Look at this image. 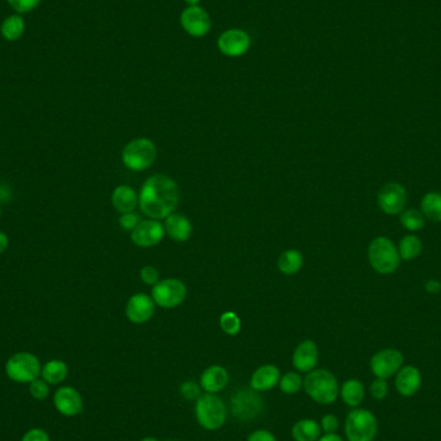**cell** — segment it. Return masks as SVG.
Segmentation results:
<instances>
[{
	"label": "cell",
	"instance_id": "cell-1",
	"mask_svg": "<svg viewBox=\"0 0 441 441\" xmlns=\"http://www.w3.org/2000/svg\"><path fill=\"white\" fill-rule=\"evenodd\" d=\"M180 202V189L176 181L165 175H154L142 185L138 205L151 219L167 218L176 211Z\"/></svg>",
	"mask_w": 441,
	"mask_h": 441
},
{
	"label": "cell",
	"instance_id": "cell-2",
	"mask_svg": "<svg viewBox=\"0 0 441 441\" xmlns=\"http://www.w3.org/2000/svg\"><path fill=\"white\" fill-rule=\"evenodd\" d=\"M306 394L313 401L331 405L340 395V386L336 375L326 369H313L303 380Z\"/></svg>",
	"mask_w": 441,
	"mask_h": 441
},
{
	"label": "cell",
	"instance_id": "cell-3",
	"mask_svg": "<svg viewBox=\"0 0 441 441\" xmlns=\"http://www.w3.org/2000/svg\"><path fill=\"white\" fill-rule=\"evenodd\" d=\"M195 417L202 427L216 431L222 427L227 420V407L219 396L207 393L200 395L197 400Z\"/></svg>",
	"mask_w": 441,
	"mask_h": 441
},
{
	"label": "cell",
	"instance_id": "cell-4",
	"mask_svg": "<svg viewBox=\"0 0 441 441\" xmlns=\"http://www.w3.org/2000/svg\"><path fill=\"white\" fill-rule=\"evenodd\" d=\"M368 258L374 270L382 275L394 274L400 265V254L394 243L388 238L374 239L368 249Z\"/></svg>",
	"mask_w": 441,
	"mask_h": 441
},
{
	"label": "cell",
	"instance_id": "cell-5",
	"mask_svg": "<svg viewBox=\"0 0 441 441\" xmlns=\"http://www.w3.org/2000/svg\"><path fill=\"white\" fill-rule=\"evenodd\" d=\"M155 143L149 138H136L127 143L123 149L122 159L124 165L133 172H142L150 168L157 159Z\"/></svg>",
	"mask_w": 441,
	"mask_h": 441
},
{
	"label": "cell",
	"instance_id": "cell-6",
	"mask_svg": "<svg viewBox=\"0 0 441 441\" xmlns=\"http://www.w3.org/2000/svg\"><path fill=\"white\" fill-rule=\"evenodd\" d=\"M231 413L239 421L256 420L264 413L265 404L262 398L253 388L237 390L230 398Z\"/></svg>",
	"mask_w": 441,
	"mask_h": 441
},
{
	"label": "cell",
	"instance_id": "cell-7",
	"mask_svg": "<svg viewBox=\"0 0 441 441\" xmlns=\"http://www.w3.org/2000/svg\"><path fill=\"white\" fill-rule=\"evenodd\" d=\"M41 373V361L34 353H14L6 363V374L16 383H30L39 378Z\"/></svg>",
	"mask_w": 441,
	"mask_h": 441
},
{
	"label": "cell",
	"instance_id": "cell-8",
	"mask_svg": "<svg viewBox=\"0 0 441 441\" xmlns=\"http://www.w3.org/2000/svg\"><path fill=\"white\" fill-rule=\"evenodd\" d=\"M345 431L348 441H373L378 425L373 413L367 409H353L347 415Z\"/></svg>",
	"mask_w": 441,
	"mask_h": 441
},
{
	"label": "cell",
	"instance_id": "cell-9",
	"mask_svg": "<svg viewBox=\"0 0 441 441\" xmlns=\"http://www.w3.org/2000/svg\"><path fill=\"white\" fill-rule=\"evenodd\" d=\"M151 294L155 305L163 308H175L184 302L187 289L186 285L178 279H164L152 286Z\"/></svg>",
	"mask_w": 441,
	"mask_h": 441
},
{
	"label": "cell",
	"instance_id": "cell-10",
	"mask_svg": "<svg viewBox=\"0 0 441 441\" xmlns=\"http://www.w3.org/2000/svg\"><path fill=\"white\" fill-rule=\"evenodd\" d=\"M251 36L244 30L230 28L218 38L217 47L226 57L237 58L244 56L251 48Z\"/></svg>",
	"mask_w": 441,
	"mask_h": 441
},
{
	"label": "cell",
	"instance_id": "cell-11",
	"mask_svg": "<svg viewBox=\"0 0 441 441\" xmlns=\"http://www.w3.org/2000/svg\"><path fill=\"white\" fill-rule=\"evenodd\" d=\"M180 22L185 31L194 38H203L212 28L211 16L199 6L186 8L181 14Z\"/></svg>",
	"mask_w": 441,
	"mask_h": 441
},
{
	"label": "cell",
	"instance_id": "cell-12",
	"mask_svg": "<svg viewBox=\"0 0 441 441\" xmlns=\"http://www.w3.org/2000/svg\"><path fill=\"white\" fill-rule=\"evenodd\" d=\"M403 363L404 358L400 351L395 348H386L373 355L370 360V369L377 378L386 380L400 370Z\"/></svg>",
	"mask_w": 441,
	"mask_h": 441
},
{
	"label": "cell",
	"instance_id": "cell-13",
	"mask_svg": "<svg viewBox=\"0 0 441 441\" xmlns=\"http://www.w3.org/2000/svg\"><path fill=\"white\" fill-rule=\"evenodd\" d=\"M378 205L386 214H400L407 205V191L398 182L386 184L378 192Z\"/></svg>",
	"mask_w": 441,
	"mask_h": 441
},
{
	"label": "cell",
	"instance_id": "cell-14",
	"mask_svg": "<svg viewBox=\"0 0 441 441\" xmlns=\"http://www.w3.org/2000/svg\"><path fill=\"white\" fill-rule=\"evenodd\" d=\"M165 229L157 219L141 221L136 229L130 232V239L137 247L150 248L159 244L164 238Z\"/></svg>",
	"mask_w": 441,
	"mask_h": 441
},
{
	"label": "cell",
	"instance_id": "cell-15",
	"mask_svg": "<svg viewBox=\"0 0 441 441\" xmlns=\"http://www.w3.org/2000/svg\"><path fill=\"white\" fill-rule=\"evenodd\" d=\"M154 313H155L154 299L143 293L133 294L125 306V315L129 321L135 324H143L149 321L154 316Z\"/></svg>",
	"mask_w": 441,
	"mask_h": 441
},
{
	"label": "cell",
	"instance_id": "cell-16",
	"mask_svg": "<svg viewBox=\"0 0 441 441\" xmlns=\"http://www.w3.org/2000/svg\"><path fill=\"white\" fill-rule=\"evenodd\" d=\"M56 409L65 417H74L83 410L82 395L74 387L58 388L53 396Z\"/></svg>",
	"mask_w": 441,
	"mask_h": 441
},
{
	"label": "cell",
	"instance_id": "cell-17",
	"mask_svg": "<svg viewBox=\"0 0 441 441\" xmlns=\"http://www.w3.org/2000/svg\"><path fill=\"white\" fill-rule=\"evenodd\" d=\"M319 359V350L316 343L311 340L301 342L293 353V367L299 372L308 373L316 367Z\"/></svg>",
	"mask_w": 441,
	"mask_h": 441
},
{
	"label": "cell",
	"instance_id": "cell-18",
	"mask_svg": "<svg viewBox=\"0 0 441 441\" xmlns=\"http://www.w3.org/2000/svg\"><path fill=\"white\" fill-rule=\"evenodd\" d=\"M395 385H396V390L399 394L405 398L413 396L421 388V372L412 365L400 368V370L398 372Z\"/></svg>",
	"mask_w": 441,
	"mask_h": 441
},
{
	"label": "cell",
	"instance_id": "cell-19",
	"mask_svg": "<svg viewBox=\"0 0 441 441\" xmlns=\"http://www.w3.org/2000/svg\"><path fill=\"white\" fill-rule=\"evenodd\" d=\"M229 372L221 365H212L204 370L200 377V386L208 394H217L227 386Z\"/></svg>",
	"mask_w": 441,
	"mask_h": 441
},
{
	"label": "cell",
	"instance_id": "cell-20",
	"mask_svg": "<svg viewBox=\"0 0 441 441\" xmlns=\"http://www.w3.org/2000/svg\"><path fill=\"white\" fill-rule=\"evenodd\" d=\"M280 378H281V374L278 368L271 364H266V365L257 368L254 373L251 374V387L258 393L270 391L271 388L278 385Z\"/></svg>",
	"mask_w": 441,
	"mask_h": 441
},
{
	"label": "cell",
	"instance_id": "cell-21",
	"mask_svg": "<svg viewBox=\"0 0 441 441\" xmlns=\"http://www.w3.org/2000/svg\"><path fill=\"white\" fill-rule=\"evenodd\" d=\"M164 229L170 238L181 243L189 240L192 234V224H191L190 219L185 217L184 214H178V213H172L165 218Z\"/></svg>",
	"mask_w": 441,
	"mask_h": 441
},
{
	"label": "cell",
	"instance_id": "cell-22",
	"mask_svg": "<svg viewBox=\"0 0 441 441\" xmlns=\"http://www.w3.org/2000/svg\"><path fill=\"white\" fill-rule=\"evenodd\" d=\"M111 202L119 213H130L136 209L138 205V194L136 190L127 185L118 186L115 190L113 191Z\"/></svg>",
	"mask_w": 441,
	"mask_h": 441
},
{
	"label": "cell",
	"instance_id": "cell-23",
	"mask_svg": "<svg viewBox=\"0 0 441 441\" xmlns=\"http://www.w3.org/2000/svg\"><path fill=\"white\" fill-rule=\"evenodd\" d=\"M68 364L62 360H51L41 367V378L49 385H58L68 377Z\"/></svg>",
	"mask_w": 441,
	"mask_h": 441
},
{
	"label": "cell",
	"instance_id": "cell-24",
	"mask_svg": "<svg viewBox=\"0 0 441 441\" xmlns=\"http://www.w3.org/2000/svg\"><path fill=\"white\" fill-rule=\"evenodd\" d=\"M321 435L319 423L313 420H301L292 428L293 439L296 441H318Z\"/></svg>",
	"mask_w": 441,
	"mask_h": 441
},
{
	"label": "cell",
	"instance_id": "cell-25",
	"mask_svg": "<svg viewBox=\"0 0 441 441\" xmlns=\"http://www.w3.org/2000/svg\"><path fill=\"white\" fill-rule=\"evenodd\" d=\"M341 398L348 407H359L364 399V386L358 380H348L341 387Z\"/></svg>",
	"mask_w": 441,
	"mask_h": 441
},
{
	"label": "cell",
	"instance_id": "cell-26",
	"mask_svg": "<svg viewBox=\"0 0 441 441\" xmlns=\"http://www.w3.org/2000/svg\"><path fill=\"white\" fill-rule=\"evenodd\" d=\"M303 266V256L297 249H288L280 254L278 259L279 270L284 275H294Z\"/></svg>",
	"mask_w": 441,
	"mask_h": 441
},
{
	"label": "cell",
	"instance_id": "cell-27",
	"mask_svg": "<svg viewBox=\"0 0 441 441\" xmlns=\"http://www.w3.org/2000/svg\"><path fill=\"white\" fill-rule=\"evenodd\" d=\"M421 213L423 217L432 222H441V194L440 192H428L421 200Z\"/></svg>",
	"mask_w": 441,
	"mask_h": 441
},
{
	"label": "cell",
	"instance_id": "cell-28",
	"mask_svg": "<svg viewBox=\"0 0 441 441\" xmlns=\"http://www.w3.org/2000/svg\"><path fill=\"white\" fill-rule=\"evenodd\" d=\"M398 251L404 261H410V259L418 257L422 251L421 239L415 235L404 237L400 240Z\"/></svg>",
	"mask_w": 441,
	"mask_h": 441
},
{
	"label": "cell",
	"instance_id": "cell-29",
	"mask_svg": "<svg viewBox=\"0 0 441 441\" xmlns=\"http://www.w3.org/2000/svg\"><path fill=\"white\" fill-rule=\"evenodd\" d=\"M25 30V24L20 16H11L1 25V34L7 41H14L20 38Z\"/></svg>",
	"mask_w": 441,
	"mask_h": 441
},
{
	"label": "cell",
	"instance_id": "cell-30",
	"mask_svg": "<svg viewBox=\"0 0 441 441\" xmlns=\"http://www.w3.org/2000/svg\"><path fill=\"white\" fill-rule=\"evenodd\" d=\"M279 385H280V390L286 395L297 394L299 391H301V388L303 386V380L299 373L296 372H288L285 373L280 380H279Z\"/></svg>",
	"mask_w": 441,
	"mask_h": 441
},
{
	"label": "cell",
	"instance_id": "cell-31",
	"mask_svg": "<svg viewBox=\"0 0 441 441\" xmlns=\"http://www.w3.org/2000/svg\"><path fill=\"white\" fill-rule=\"evenodd\" d=\"M400 224L404 229L409 231L421 230L425 226V217L421 212L417 209H408L401 212Z\"/></svg>",
	"mask_w": 441,
	"mask_h": 441
},
{
	"label": "cell",
	"instance_id": "cell-32",
	"mask_svg": "<svg viewBox=\"0 0 441 441\" xmlns=\"http://www.w3.org/2000/svg\"><path fill=\"white\" fill-rule=\"evenodd\" d=\"M219 326L226 334L237 336L242 329V321L237 313L227 311V313H222L219 319Z\"/></svg>",
	"mask_w": 441,
	"mask_h": 441
},
{
	"label": "cell",
	"instance_id": "cell-33",
	"mask_svg": "<svg viewBox=\"0 0 441 441\" xmlns=\"http://www.w3.org/2000/svg\"><path fill=\"white\" fill-rule=\"evenodd\" d=\"M28 391L30 395L36 400H44L49 395V383H47L43 378H36L28 383Z\"/></svg>",
	"mask_w": 441,
	"mask_h": 441
},
{
	"label": "cell",
	"instance_id": "cell-34",
	"mask_svg": "<svg viewBox=\"0 0 441 441\" xmlns=\"http://www.w3.org/2000/svg\"><path fill=\"white\" fill-rule=\"evenodd\" d=\"M200 388H202V386L197 385V382L186 380L180 386V391L186 400L197 401L199 396L202 395L200 394Z\"/></svg>",
	"mask_w": 441,
	"mask_h": 441
},
{
	"label": "cell",
	"instance_id": "cell-35",
	"mask_svg": "<svg viewBox=\"0 0 441 441\" xmlns=\"http://www.w3.org/2000/svg\"><path fill=\"white\" fill-rule=\"evenodd\" d=\"M140 222H141V218L135 212L124 213L122 217L119 218V224L123 230L130 231V232L136 229L137 224Z\"/></svg>",
	"mask_w": 441,
	"mask_h": 441
},
{
	"label": "cell",
	"instance_id": "cell-36",
	"mask_svg": "<svg viewBox=\"0 0 441 441\" xmlns=\"http://www.w3.org/2000/svg\"><path fill=\"white\" fill-rule=\"evenodd\" d=\"M387 391H388V385H387L386 380L377 378V380H374L372 382V385H370V394H372L375 400L385 399Z\"/></svg>",
	"mask_w": 441,
	"mask_h": 441
},
{
	"label": "cell",
	"instance_id": "cell-37",
	"mask_svg": "<svg viewBox=\"0 0 441 441\" xmlns=\"http://www.w3.org/2000/svg\"><path fill=\"white\" fill-rule=\"evenodd\" d=\"M8 3L12 6L14 9L20 14H26L33 11L35 7H38V4L41 3V0H8Z\"/></svg>",
	"mask_w": 441,
	"mask_h": 441
},
{
	"label": "cell",
	"instance_id": "cell-38",
	"mask_svg": "<svg viewBox=\"0 0 441 441\" xmlns=\"http://www.w3.org/2000/svg\"><path fill=\"white\" fill-rule=\"evenodd\" d=\"M140 275H141L143 283L147 285H155L160 280L159 271H157V267H154V266H145V267H142Z\"/></svg>",
	"mask_w": 441,
	"mask_h": 441
},
{
	"label": "cell",
	"instance_id": "cell-39",
	"mask_svg": "<svg viewBox=\"0 0 441 441\" xmlns=\"http://www.w3.org/2000/svg\"><path fill=\"white\" fill-rule=\"evenodd\" d=\"M321 430H324L326 434H334L338 428V418L333 414H326L321 418Z\"/></svg>",
	"mask_w": 441,
	"mask_h": 441
},
{
	"label": "cell",
	"instance_id": "cell-40",
	"mask_svg": "<svg viewBox=\"0 0 441 441\" xmlns=\"http://www.w3.org/2000/svg\"><path fill=\"white\" fill-rule=\"evenodd\" d=\"M21 441H51V439L44 430L31 428V430H28L26 434L24 435Z\"/></svg>",
	"mask_w": 441,
	"mask_h": 441
},
{
	"label": "cell",
	"instance_id": "cell-41",
	"mask_svg": "<svg viewBox=\"0 0 441 441\" xmlns=\"http://www.w3.org/2000/svg\"><path fill=\"white\" fill-rule=\"evenodd\" d=\"M248 441H278L269 430H256L248 436Z\"/></svg>",
	"mask_w": 441,
	"mask_h": 441
},
{
	"label": "cell",
	"instance_id": "cell-42",
	"mask_svg": "<svg viewBox=\"0 0 441 441\" xmlns=\"http://www.w3.org/2000/svg\"><path fill=\"white\" fill-rule=\"evenodd\" d=\"M425 288L428 293H439L441 289V283H439L437 280H428Z\"/></svg>",
	"mask_w": 441,
	"mask_h": 441
},
{
	"label": "cell",
	"instance_id": "cell-43",
	"mask_svg": "<svg viewBox=\"0 0 441 441\" xmlns=\"http://www.w3.org/2000/svg\"><path fill=\"white\" fill-rule=\"evenodd\" d=\"M8 245H9V239L7 234L0 231V254L7 251Z\"/></svg>",
	"mask_w": 441,
	"mask_h": 441
},
{
	"label": "cell",
	"instance_id": "cell-44",
	"mask_svg": "<svg viewBox=\"0 0 441 441\" xmlns=\"http://www.w3.org/2000/svg\"><path fill=\"white\" fill-rule=\"evenodd\" d=\"M318 441H343L340 435L337 434H326L324 436L319 437Z\"/></svg>",
	"mask_w": 441,
	"mask_h": 441
},
{
	"label": "cell",
	"instance_id": "cell-45",
	"mask_svg": "<svg viewBox=\"0 0 441 441\" xmlns=\"http://www.w3.org/2000/svg\"><path fill=\"white\" fill-rule=\"evenodd\" d=\"M185 3H186L189 7H194V6H199L200 0H185Z\"/></svg>",
	"mask_w": 441,
	"mask_h": 441
},
{
	"label": "cell",
	"instance_id": "cell-46",
	"mask_svg": "<svg viewBox=\"0 0 441 441\" xmlns=\"http://www.w3.org/2000/svg\"><path fill=\"white\" fill-rule=\"evenodd\" d=\"M141 441H159V440H157V439H155V437H145V439H142V440Z\"/></svg>",
	"mask_w": 441,
	"mask_h": 441
},
{
	"label": "cell",
	"instance_id": "cell-47",
	"mask_svg": "<svg viewBox=\"0 0 441 441\" xmlns=\"http://www.w3.org/2000/svg\"><path fill=\"white\" fill-rule=\"evenodd\" d=\"M0 214H1V207H0Z\"/></svg>",
	"mask_w": 441,
	"mask_h": 441
}]
</instances>
